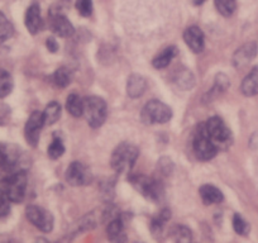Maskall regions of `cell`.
Returning a JSON list of instances; mask_svg holds the SVG:
<instances>
[{
  "instance_id": "cell-1",
  "label": "cell",
  "mask_w": 258,
  "mask_h": 243,
  "mask_svg": "<svg viewBox=\"0 0 258 243\" xmlns=\"http://www.w3.org/2000/svg\"><path fill=\"white\" fill-rule=\"evenodd\" d=\"M140 156V151L131 143H120L111 153L110 165L118 173H129Z\"/></svg>"
},
{
  "instance_id": "cell-2",
  "label": "cell",
  "mask_w": 258,
  "mask_h": 243,
  "mask_svg": "<svg viewBox=\"0 0 258 243\" xmlns=\"http://www.w3.org/2000/svg\"><path fill=\"white\" fill-rule=\"evenodd\" d=\"M27 173L24 170H16L12 171L6 180L3 181V188L2 192L4 193L8 200L11 203H21L23 202L26 197L27 190Z\"/></svg>"
},
{
  "instance_id": "cell-3",
  "label": "cell",
  "mask_w": 258,
  "mask_h": 243,
  "mask_svg": "<svg viewBox=\"0 0 258 243\" xmlns=\"http://www.w3.org/2000/svg\"><path fill=\"white\" fill-rule=\"evenodd\" d=\"M84 114L91 128H99L105 123L108 105L100 96H86L84 99Z\"/></svg>"
},
{
  "instance_id": "cell-4",
  "label": "cell",
  "mask_w": 258,
  "mask_h": 243,
  "mask_svg": "<svg viewBox=\"0 0 258 243\" xmlns=\"http://www.w3.org/2000/svg\"><path fill=\"white\" fill-rule=\"evenodd\" d=\"M204 125L210 140L214 142L218 150H225L229 147L232 143V132L222 118L212 116L205 122Z\"/></svg>"
},
{
  "instance_id": "cell-5",
  "label": "cell",
  "mask_w": 258,
  "mask_h": 243,
  "mask_svg": "<svg viewBox=\"0 0 258 243\" xmlns=\"http://www.w3.org/2000/svg\"><path fill=\"white\" fill-rule=\"evenodd\" d=\"M133 187L145 198L152 202H160L163 197V187L158 180L145 175H132L129 177Z\"/></svg>"
},
{
  "instance_id": "cell-6",
  "label": "cell",
  "mask_w": 258,
  "mask_h": 243,
  "mask_svg": "<svg viewBox=\"0 0 258 243\" xmlns=\"http://www.w3.org/2000/svg\"><path fill=\"white\" fill-rule=\"evenodd\" d=\"M172 118V109L160 100H150L142 110V120L147 125H165Z\"/></svg>"
},
{
  "instance_id": "cell-7",
  "label": "cell",
  "mask_w": 258,
  "mask_h": 243,
  "mask_svg": "<svg viewBox=\"0 0 258 243\" xmlns=\"http://www.w3.org/2000/svg\"><path fill=\"white\" fill-rule=\"evenodd\" d=\"M194 152L197 155V157L200 161H209L212 158H214L218 153L217 146L214 145L212 140H210L209 135H208L207 130H205V125H200L198 127L197 133H195V137H194L192 142Z\"/></svg>"
},
{
  "instance_id": "cell-8",
  "label": "cell",
  "mask_w": 258,
  "mask_h": 243,
  "mask_svg": "<svg viewBox=\"0 0 258 243\" xmlns=\"http://www.w3.org/2000/svg\"><path fill=\"white\" fill-rule=\"evenodd\" d=\"M26 215L27 219L42 232L48 233L53 229V215L44 208L38 205H29L26 209Z\"/></svg>"
},
{
  "instance_id": "cell-9",
  "label": "cell",
  "mask_w": 258,
  "mask_h": 243,
  "mask_svg": "<svg viewBox=\"0 0 258 243\" xmlns=\"http://www.w3.org/2000/svg\"><path fill=\"white\" fill-rule=\"evenodd\" d=\"M93 180V175L84 163L79 161H74L66 171V181L71 187H84L90 184Z\"/></svg>"
},
{
  "instance_id": "cell-10",
  "label": "cell",
  "mask_w": 258,
  "mask_h": 243,
  "mask_svg": "<svg viewBox=\"0 0 258 243\" xmlns=\"http://www.w3.org/2000/svg\"><path fill=\"white\" fill-rule=\"evenodd\" d=\"M44 125H46V122H44L43 111L39 110L33 111L27 120L26 127H24V136H26L27 142L32 147H36L38 145L39 135H41V131Z\"/></svg>"
},
{
  "instance_id": "cell-11",
  "label": "cell",
  "mask_w": 258,
  "mask_h": 243,
  "mask_svg": "<svg viewBox=\"0 0 258 243\" xmlns=\"http://www.w3.org/2000/svg\"><path fill=\"white\" fill-rule=\"evenodd\" d=\"M183 41L187 44L188 48L194 52V53H200L204 49L205 39L204 33L202 29L197 26H191L183 32Z\"/></svg>"
},
{
  "instance_id": "cell-12",
  "label": "cell",
  "mask_w": 258,
  "mask_h": 243,
  "mask_svg": "<svg viewBox=\"0 0 258 243\" xmlns=\"http://www.w3.org/2000/svg\"><path fill=\"white\" fill-rule=\"evenodd\" d=\"M19 162L18 150L13 146L0 145V168L6 171H16Z\"/></svg>"
},
{
  "instance_id": "cell-13",
  "label": "cell",
  "mask_w": 258,
  "mask_h": 243,
  "mask_svg": "<svg viewBox=\"0 0 258 243\" xmlns=\"http://www.w3.org/2000/svg\"><path fill=\"white\" fill-rule=\"evenodd\" d=\"M51 29L54 34L62 38L71 37L75 32L73 23L63 14L59 13H54L51 16Z\"/></svg>"
},
{
  "instance_id": "cell-14",
  "label": "cell",
  "mask_w": 258,
  "mask_h": 243,
  "mask_svg": "<svg viewBox=\"0 0 258 243\" xmlns=\"http://www.w3.org/2000/svg\"><path fill=\"white\" fill-rule=\"evenodd\" d=\"M255 56H257V43L248 42L235 52L234 57H233V63H234L235 68H244Z\"/></svg>"
},
{
  "instance_id": "cell-15",
  "label": "cell",
  "mask_w": 258,
  "mask_h": 243,
  "mask_svg": "<svg viewBox=\"0 0 258 243\" xmlns=\"http://www.w3.org/2000/svg\"><path fill=\"white\" fill-rule=\"evenodd\" d=\"M26 27L31 34H37L42 28L41 8L37 3H33L26 13Z\"/></svg>"
},
{
  "instance_id": "cell-16",
  "label": "cell",
  "mask_w": 258,
  "mask_h": 243,
  "mask_svg": "<svg viewBox=\"0 0 258 243\" xmlns=\"http://www.w3.org/2000/svg\"><path fill=\"white\" fill-rule=\"evenodd\" d=\"M146 89H147V81L143 76L141 75H132L128 79V83H126V94L131 98L136 99L140 98L145 94Z\"/></svg>"
},
{
  "instance_id": "cell-17",
  "label": "cell",
  "mask_w": 258,
  "mask_h": 243,
  "mask_svg": "<svg viewBox=\"0 0 258 243\" xmlns=\"http://www.w3.org/2000/svg\"><path fill=\"white\" fill-rule=\"evenodd\" d=\"M200 198H202L203 203L205 205H212V204H219L223 202L224 197H223V193L218 189L214 185H203L199 190Z\"/></svg>"
},
{
  "instance_id": "cell-18",
  "label": "cell",
  "mask_w": 258,
  "mask_h": 243,
  "mask_svg": "<svg viewBox=\"0 0 258 243\" xmlns=\"http://www.w3.org/2000/svg\"><path fill=\"white\" fill-rule=\"evenodd\" d=\"M240 90L245 96L258 95V66L252 69V71L243 79Z\"/></svg>"
},
{
  "instance_id": "cell-19",
  "label": "cell",
  "mask_w": 258,
  "mask_h": 243,
  "mask_svg": "<svg viewBox=\"0 0 258 243\" xmlns=\"http://www.w3.org/2000/svg\"><path fill=\"white\" fill-rule=\"evenodd\" d=\"M176 54H177V48H176L175 46L167 47V48L163 49L162 52H160V53H158L157 56L153 58V61H152L153 68L157 69V70L167 68Z\"/></svg>"
},
{
  "instance_id": "cell-20",
  "label": "cell",
  "mask_w": 258,
  "mask_h": 243,
  "mask_svg": "<svg viewBox=\"0 0 258 243\" xmlns=\"http://www.w3.org/2000/svg\"><path fill=\"white\" fill-rule=\"evenodd\" d=\"M66 109L71 115L79 118L84 114V100L78 94H70L68 96V100H66Z\"/></svg>"
},
{
  "instance_id": "cell-21",
  "label": "cell",
  "mask_w": 258,
  "mask_h": 243,
  "mask_svg": "<svg viewBox=\"0 0 258 243\" xmlns=\"http://www.w3.org/2000/svg\"><path fill=\"white\" fill-rule=\"evenodd\" d=\"M124 223L119 218V215L114 219L109 220V224L106 227V233H108L109 239L111 240H120V237L124 234Z\"/></svg>"
},
{
  "instance_id": "cell-22",
  "label": "cell",
  "mask_w": 258,
  "mask_h": 243,
  "mask_svg": "<svg viewBox=\"0 0 258 243\" xmlns=\"http://www.w3.org/2000/svg\"><path fill=\"white\" fill-rule=\"evenodd\" d=\"M171 218V212L168 209H163L158 213V215L156 218H153L152 223H151V230L155 235L161 234L163 230L166 223L170 220Z\"/></svg>"
},
{
  "instance_id": "cell-23",
  "label": "cell",
  "mask_w": 258,
  "mask_h": 243,
  "mask_svg": "<svg viewBox=\"0 0 258 243\" xmlns=\"http://www.w3.org/2000/svg\"><path fill=\"white\" fill-rule=\"evenodd\" d=\"M46 125H54L61 116V105L57 101H51L43 111Z\"/></svg>"
},
{
  "instance_id": "cell-24",
  "label": "cell",
  "mask_w": 258,
  "mask_h": 243,
  "mask_svg": "<svg viewBox=\"0 0 258 243\" xmlns=\"http://www.w3.org/2000/svg\"><path fill=\"white\" fill-rule=\"evenodd\" d=\"M13 78L4 69H0V98H6L13 90Z\"/></svg>"
},
{
  "instance_id": "cell-25",
  "label": "cell",
  "mask_w": 258,
  "mask_h": 243,
  "mask_svg": "<svg viewBox=\"0 0 258 243\" xmlns=\"http://www.w3.org/2000/svg\"><path fill=\"white\" fill-rule=\"evenodd\" d=\"M73 80V75H71L70 70L66 68H59L54 71L53 74V81L56 86L58 88H66L71 84Z\"/></svg>"
},
{
  "instance_id": "cell-26",
  "label": "cell",
  "mask_w": 258,
  "mask_h": 243,
  "mask_svg": "<svg viewBox=\"0 0 258 243\" xmlns=\"http://www.w3.org/2000/svg\"><path fill=\"white\" fill-rule=\"evenodd\" d=\"M175 83L177 84L178 88L187 90V89H191L194 86V84H195V79H194V75L191 74V71L181 70L176 74Z\"/></svg>"
},
{
  "instance_id": "cell-27",
  "label": "cell",
  "mask_w": 258,
  "mask_h": 243,
  "mask_svg": "<svg viewBox=\"0 0 258 243\" xmlns=\"http://www.w3.org/2000/svg\"><path fill=\"white\" fill-rule=\"evenodd\" d=\"M14 28L9 19L0 12V44L8 41L13 36Z\"/></svg>"
},
{
  "instance_id": "cell-28",
  "label": "cell",
  "mask_w": 258,
  "mask_h": 243,
  "mask_svg": "<svg viewBox=\"0 0 258 243\" xmlns=\"http://www.w3.org/2000/svg\"><path fill=\"white\" fill-rule=\"evenodd\" d=\"M215 7L218 12L223 17H230L237 9V2L235 0H214Z\"/></svg>"
},
{
  "instance_id": "cell-29",
  "label": "cell",
  "mask_w": 258,
  "mask_h": 243,
  "mask_svg": "<svg viewBox=\"0 0 258 243\" xmlns=\"http://www.w3.org/2000/svg\"><path fill=\"white\" fill-rule=\"evenodd\" d=\"M63 153H64L63 142H62L61 138L57 137V136H54L53 141H52V143L49 145L48 150H47V155H48V157L51 158V160H57V158L61 157Z\"/></svg>"
},
{
  "instance_id": "cell-30",
  "label": "cell",
  "mask_w": 258,
  "mask_h": 243,
  "mask_svg": "<svg viewBox=\"0 0 258 243\" xmlns=\"http://www.w3.org/2000/svg\"><path fill=\"white\" fill-rule=\"evenodd\" d=\"M171 235H172L173 240H176V242H190L192 239L191 230L185 225H176L171 230Z\"/></svg>"
},
{
  "instance_id": "cell-31",
  "label": "cell",
  "mask_w": 258,
  "mask_h": 243,
  "mask_svg": "<svg viewBox=\"0 0 258 243\" xmlns=\"http://www.w3.org/2000/svg\"><path fill=\"white\" fill-rule=\"evenodd\" d=\"M233 228L239 235H247L250 230L247 220L243 219L239 214H234V217H233Z\"/></svg>"
},
{
  "instance_id": "cell-32",
  "label": "cell",
  "mask_w": 258,
  "mask_h": 243,
  "mask_svg": "<svg viewBox=\"0 0 258 243\" xmlns=\"http://www.w3.org/2000/svg\"><path fill=\"white\" fill-rule=\"evenodd\" d=\"M76 9L79 14L83 17H90L93 13V0H78L76 2Z\"/></svg>"
},
{
  "instance_id": "cell-33",
  "label": "cell",
  "mask_w": 258,
  "mask_h": 243,
  "mask_svg": "<svg viewBox=\"0 0 258 243\" xmlns=\"http://www.w3.org/2000/svg\"><path fill=\"white\" fill-rule=\"evenodd\" d=\"M229 86V79L224 75V74H218L217 78H215V85L213 88L212 93L219 94L225 91Z\"/></svg>"
},
{
  "instance_id": "cell-34",
  "label": "cell",
  "mask_w": 258,
  "mask_h": 243,
  "mask_svg": "<svg viewBox=\"0 0 258 243\" xmlns=\"http://www.w3.org/2000/svg\"><path fill=\"white\" fill-rule=\"evenodd\" d=\"M158 168H160V172H162L163 175H170L172 172V168H173V163L170 158H161L158 161Z\"/></svg>"
},
{
  "instance_id": "cell-35",
  "label": "cell",
  "mask_w": 258,
  "mask_h": 243,
  "mask_svg": "<svg viewBox=\"0 0 258 243\" xmlns=\"http://www.w3.org/2000/svg\"><path fill=\"white\" fill-rule=\"evenodd\" d=\"M9 210H11V207H9L8 198L4 195V193L0 189V218L6 217L9 213Z\"/></svg>"
},
{
  "instance_id": "cell-36",
  "label": "cell",
  "mask_w": 258,
  "mask_h": 243,
  "mask_svg": "<svg viewBox=\"0 0 258 243\" xmlns=\"http://www.w3.org/2000/svg\"><path fill=\"white\" fill-rule=\"evenodd\" d=\"M46 47L48 48L49 52H52V53H56V52L58 51V43H57L56 39H54L53 37H49V38H47Z\"/></svg>"
},
{
  "instance_id": "cell-37",
  "label": "cell",
  "mask_w": 258,
  "mask_h": 243,
  "mask_svg": "<svg viewBox=\"0 0 258 243\" xmlns=\"http://www.w3.org/2000/svg\"><path fill=\"white\" fill-rule=\"evenodd\" d=\"M205 2H207V0H192V3L195 4V6H202Z\"/></svg>"
}]
</instances>
